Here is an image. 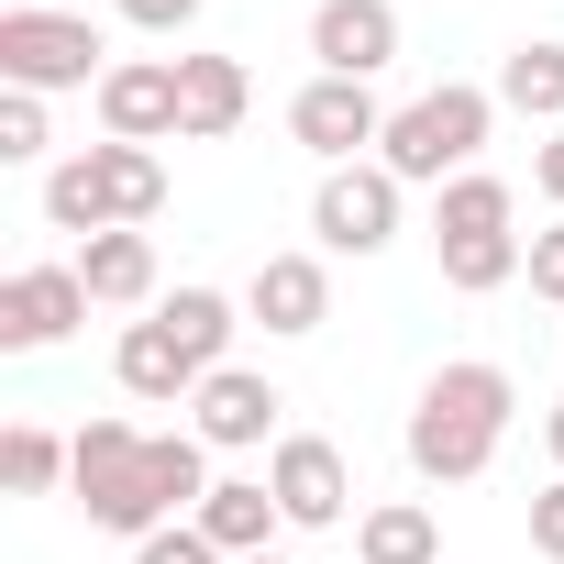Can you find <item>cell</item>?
<instances>
[{
	"mask_svg": "<svg viewBox=\"0 0 564 564\" xmlns=\"http://www.w3.org/2000/svg\"><path fill=\"white\" fill-rule=\"evenodd\" d=\"M509 410H520L509 366H487V355L443 366V377L421 388V410H410V465H421L432 487H465V476H487V454H498Z\"/></svg>",
	"mask_w": 564,
	"mask_h": 564,
	"instance_id": "cell-1",
	"label": "cell"
},
{
	"mask_svg": "<svg viewBox=\"0 0 564 564\" xmlns=\"http://www.w3.org/2000/svg\"><path fill=\"white\" fill-rule=\"evenodd\" d=\"M221 344H232V300L221 289H177V300H155V322L122 333L111 377L133 399H199V377H221Z\"/></svg>",
	"mask_w": 564,
	"mask_h": 564,
	"instance_id": "cell-2",
	"label": "cell"
},
{
	"mask_svg": "<svg viewBox=\"0 0 564 564\" xmlns=\"http://www.w3.org/2000/svg\"><path fill=\"white\" fill-rule=\"evenodd\" d=\"M166 210V166H155V144H89V155H67V166H45V221L56 232H144Z\"/></svg>",
	"mask_w": 564,
	"mask_h": 564,
	"instance_id": "cell-3",
	"label": "cell"
},
{
	"mask_svg": "<svg viewBox=\"0 0 564 564\" xmlns=\"http://www.w3.org/2000/svg\"><path fill=\"white\" fill-rule=\"evenodd\" d=\"M509 177H487V166H465L443 199H432V254H443V289H465V300H487V289H509V276L531 265V243L509 232Z\"/></svg>",
	"mask_w": 564,
	"mask_h": 564,
	"instance_id": "cell-4",
	"label": "cell"
},
{
	"mask_svg": "<svg viewBox=\"0 0 564 564\" xmlns=\"http://www.w3.org/2000/svg\"><path fill=\"white\" fill-rule=\"evenodd\" d=\"M487 122H498V89H465V78H443V89H421L410 111H388V144H377V166H388L399 188H454V177L476 166Z\"/></svg>",
	"mask_w": 564,
	"mask_h": 564,
	"instance_id": "cell-5",
	"label": "cell"
},
{
	"mask_svg": "<svg viewBox=\"0 0 564 564\" xmlns=\"http://www.w3.org/2000/svg\"><path fill=\"white\" fill-rule=\"evenodd\" d=\"M111 45L89 34V12H34V0H23V12H0V78H12V89H100L111 67H100Z\"/></svg>",
	"mask_w": 564,
	"mask_h": 564,
	"instance_id": "cell-6",
	"label": "cell"
},
{
	"mask_svg": "<svg viewBox=\"0 0 564 564\" xmlns=\"http://www.w3.org/2000/svg\"><path fill=\"white\" fill-rule=\"evenodd\" d=\"M144 443H155V432H133V421H89V432H78V465H67L78 509H89L100 531H122V542L155 531V509H144Z\"/></svg>",
	"mask_w": 564,
	"mask_h": 564,
	"instance_id": "cell-7",
	"label": "cell"
},
{
	"mask_svg": "<svg viewBox=\"0 0 564 564\" xmlns=\"http://www.w3.org/2000/svg\"><path fill=\"white\" fill-rule=\"evenodd\" d=\"M311 232H322V254H388L399 243V177L388 166H333L311 188Z\"/></svg>",
	"mask_w": 564,
	"mask_h": 564,
	"instance_id": "cell-8",
	"label": "cell"
},
{
	"mask_svg": "<svg viewBox=\"0 0 564 564\" xmlns=\"http://www.w3.org/2000/svg\"><path fill=\"white\" fill-rule=\"evenodd\" d=\"M89 322V276L78 265H12L0 276V355H45Z\"/></svg>",
	"mask_w": 564,
	"mask_h": 564,
	"instance_id": "cell-9",
	"label": "cell"
},
{
	"mask_svg": "<svg viewBox=\"0 0 564 564\" xmlns=\"http://www.w3.org/2000/svg\"><path fill=\"white\" fill-rule=\"evenodd\" d=\"M265 487H276V509H289V531H333L344 498H355V465H344V443H322V432H276Z\"/></svg>",
	"mask_w": 564,
	"mask_h": 564,
	"instance_id": "cell-10",
	"label": "cell"
},
{
	"mask_svg": "<svg viewBox=\"0 0 564 564\" xmlns=\"http://www.w3.org/2000/svg\"><path fill=\"white\" fill-rule=\"evenodd\" d=\"M289 133L322 155V166H366L355 144H388V111H377V78H311L289 100Z\"/></svg>",
	"mask_w": 564,
	"mask_h": 564,
	"instance_id": "cell-11",
	"label": "cell"
},
{
	"mask_svg": "<svg viewBox=\"0 0 564 564\" xmlns=\"http://www.w3.org/2000/svg\"><path fill=\"white\" fill-rule=\"evenodd\" d=\"M100 133H111V144H166V133H177V56H111V78H100Z\"/></svg>",
	"mask_w": 564,
	"mask_h": 564,
	"instance_id": "cell-12",
	"label": "cell"
},
{
	"mask_svg": "<svg viewBox=\"0 0 564 564\" xmlns=\"http://www.w3.org/2000/svg\"><path fill=\"white\" fill-rule=\"evenodd\" d=\"M311 56H322V78H377L399 56V0H322Z\"/></svg>",
	"mask_w": 564,
	"mask_h": 564,
	"instance_id": "cell-13",
	"label": "cell"
},
{
	"mask_svg": "<svg viewBox=\"0 0 564 564\" xmlns=\"http://www.w3.org/2000/svg\"><path fill=\"white\" fill-rule=\"evenodd\" d=\"M243 311H254L265 333H322V322H333V265H322V254H265L254 289H243Z\"/></svg>",
	"mask_w": 564,
	"mask_h": 564,
	"instance_id": "cell-14",
	"label": "cell"
},
{
	"mask_svg": "<svg viewBox=\"0 0 564 564\" xmlns=\"http://www.w3.org/2000/svg\"><path fill=\"white\" fill-rule=\"evenodd\" d=\"M188 410H199V443H210V454H243V443H265V432H276V410H289V399H276L254 366H221V377H199V399H188Z\"/></svg>",
	"mask_w": 564,
	"mask_h": 564,
	"instance_id": "cell-15",
	"label": "cell"
},
{
	"mask_svg": "<svg viewBox=\"0 0 564 564\" xmlns=\"http://www.w3.org/2000/svg\"><path fill=\"white\" fill-rule=\"evenodd\" d=\"M243 100H254V78H243V56H177V133H199V144H221V133L243 122Z\"/></svg>",
	"mask_w": 564,
	"mask_h": 564,
	"instance_id": "cell-16",
	"label": "cell"
},
{
	"mask_svg": "<svg viewBox=\"0 0 564 564\" xmlns=\"http://www.w3.org/2000/svg\"><path fill=\"white\" fill-rule=\"evenodd\" d=\"M188 520L221 542V564H243V553H265V531L289 520V509H276V487H265V476H221V487H210Z\"/></svg>",
	"mask_w": 564,
	"mask_h": 564,
	"instance_id": "cell-17",
	"label": "cell"
},
{
	"mask_svg": "<svg viewBox=\"0 0 564 564\" xmlns=\"http://www.w3.org/2000/svg\"><path fill=\"white\" fill-rule=\"evenodd\" d=\"M210 487H221V476H210V443H199V432H155V443H144V509H155V531L188 520Z\"/></svg>",
	"mask_w": 564,
	"mask_h": 564,
	"instance_id": "cell-18",
	"label": "cell"
},
{
	"mask_svg": "<svg viewBox=\"0 0 564 564\" xmlns=\"http://www.w3.org/2000/svg\"><path fill=\"white\" fill-rule=\"evenodd\" d=\"M355 564H443V520L421 498H377L355 520Z\"/></svg>",
	"mask_w": 564,
	"mask_h": 564,
	"instance_id": "cell-19",
	"label": "cell"
},
{
	"mask_svg": "<svg viewBox=\"0 0 564 564\" xmlns=\"http://www.w3.org/2000/svg\"><path fill=\"white\" fill-rule=\"evenodd\" d=\"M78 276H89V300H111V311L155 300V232H89L78 243Z\"/></svg>",
	"mask_w": 564,
	"mask_h": 564,
	"instance_id": "cell-20",
	"label": "cell"
},
{
	"mask_svg": "<svg viewBox=\"0 0 564 564\" xmlns=\"http://www.w3.org/2000/svg\"><path fill=\"white\" fill-rule=\"evenodd\" d=\"M498 111L564 133V45H520V56H498Z\"/></svg>",
	"mask_w": 564,
	"mask_h": 564,
	"instance_id": "cell-21",
	"label": "cell"
},
{
	"mask_svg": "<svg viewBox=\"0 0 564 564\" xmlns=\"http://www.w3.org/2000/svg\"><path fill=\"white\" fill-rule=\"evenodd\" d=\"M67 465H78V443H56L45 421H12V432H0V487H12V498H45Z\"/></svg>",
	"mask_w": 564,
	"mask_h": 564,
	"instance_id": "cell-22",
	"label": "cell"
},
{
	"mask_svg": "<svg viewBox=\"0 0 564 564\" xmlns=\"http://www.w3.org/2000/svg\"><path fill=\"white\" fill-rule=\"evenodd\" d=\"M34 155H45V100L0 89V166H34Z\"/></svg>",
	"mask_w": 564,
	"mask_h": 564,
	"instance_id": "cell-23",
	"label": "cell"
},
{
	"mask_svg": "<svg viewBox=\"0 0 564 564\" xmlns=\"http://www.w3.org/2000/svg\"><path fill=\"white\" fill-rule=\"evenodd\" d=\"M133 564H221V542H210L199 520H166V531H144V542H133Z\"/></svg>",
	"mask_w": 564,
	"mask_h": 564,
	"instance_id": "cell-24",
	"label": "cell"
},
{
	"mask_svg": "<svg viewBox=\"0 0 564 564\" xmlns=\"http://www.w3.org/2000/svg\"><path fill=\"white\" fill-rule=\"evenodd\" d=\"M531 300H553V311H564V221H553V232H531Z\"/></svg>",
	"mask_w": 564,
	"mask_h": 564,
	"instance_id": "cell-25",
	"label": "cell"
},
{
	"mask_svg": "<svg viewBox=\"0 0 564 564\" xmlns=\"http://www.w3.org/2000/svg\"><path fill=\"white\" fill-rule=\"evenodd\" d=\"M531 553H542V564H564V476L531 498Z\"/></svg>",
	"mask_w": 564,
	"mask_h": 564,
	"instance_id": "cell-26",
	"label": "cell"
},
{
	"mask_svg": "<svg viewBox=\"0 0 564 564\" xmlns=\"http://www.w3.org/2000/svg\"><path fill=\"white\" fill-rule=\"evenodd\" d=\"M122 23H133V34H188L199 0H122Z\"/></svg>",
	"mask_w": 564,
	"mask_h": 564,
	"instance_id": "cell-27",
	"label": "cell"
},
{
	"mask_svg": "<svg viewBox=\"0 0 564 564\" xmlns=\"http://www.w3.org/2000/svg\"><path fill=\"white\" fill-rule=\"evenodd\" d=\"M531 188L564 210V133H542V144H531Z\"/></svg>",
	"mask_w": 564,
	"mask_h": 564,
	"instance_id": "cell-28",
	"label": "cell"
},
{
	"mask_svg": "<svg viewBox=\"0 0 564 564\" xmlns=\"http://www.w3.org/2000/svg\"><path fill=\"white\" fill-rule=\"evenodd\" d=\"M542 443H553V476H564V399L542 410Z\"/></svg>",
	"mask_w": 564,
	"mask_h": 564,
	"instance_id": "cell-29",
	"label": "cell"
},
{
	"mask_svg": "<svg viewBox=\"0 0 564 564\" xmlns=\"http://www.w3.org/2000/svg\"><path fill=\"white\" fill-rule=\"evenodd\" d=\"M243 564H289V553H243Z\"/></svg>",
	"mask_w": 564,
	"mask_h": 564,
	"instance_id": "cell-30",
	"label": "cell"
}]
</instances>
